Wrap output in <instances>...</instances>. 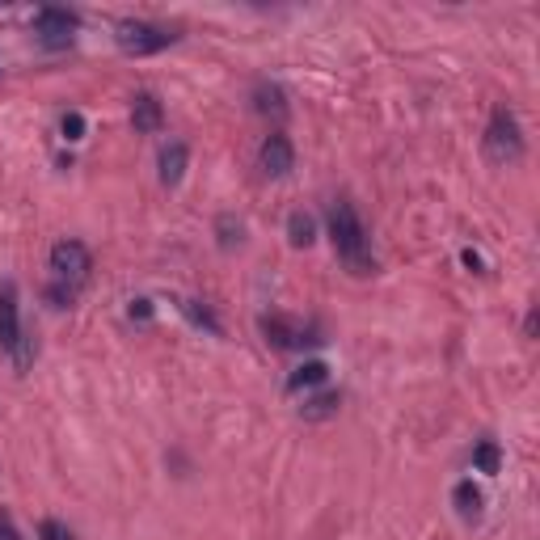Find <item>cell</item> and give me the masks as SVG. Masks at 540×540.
Returning a JSON list of instances; mask_svg holds the SVG:
<instances>
[{"label": "cell", "instance_id": "obj_14", "mask_svg": "<svg viewBox=\"0 0 540 540\" xmlns=\"http://www.w3.org/2000/svg\"><path fill=\"white\" fill-rule=\"evenodd\" d=\"M338 401H342L338 393H321V397H313L304 405V418H330L338 410Z\"/></svg>", "mask_w": 540, "mask_h": 540}, {"label": "cell", "instance_id": "obj_12", "mask_svg": "<svg viewBox=\"0 0 540 540\" xmlns=\"http://www.w3.org/2000/svg\"><path fill=\"white\" fill-rule=\"evenodd\" d=\"M330 380V368H325L321 359H308L304 368L292 372V380H287V393H300V389H313V384H325Z\"/></svg>", "mask_w": 540, "mask_h": 540}, {"label": "cell", "instance_id": "obj_13", "mask_svg": "<svg viewBox=\"0 0 540 540\" xmlns=\"http://www.w3.org/2000/svg\"><path fill=\"white\" fill-rule=\"evenodd\" d=\"M287 241H292L296 249H308L317 241V224H313V216H304V211H292L287 216Z\"/></svg>", "mask_w": 540, "mask_h": 540}, {"label": "cell", "instance_id": "obj_4", "mask_svg": "<svg viewBox=\"0 0 540 540\" xmlns=\"http://www.w3.org/2000/svg\"><path fill=\"white\" fill-rule=\"evenodd\" d=\"M89 270H93V258L81 241H60L51 249V275H55V287H64V292H72V296L81 292Z\"/></svg>", "mask_w": 540, "mask_h": 540}, {"label": "cell", "instance_id": "obj_17", "mask_svg": "<svg viewBox=\"0 0 540 540\" xmlns=\"http://www.w3.org/2000/svg\"><path fill=\"white\" fill-rule=\"evenodd\" d=\"M258 110H262V114H270V110H275V114H283V110H287V106H283V93H279V89H266V85H262V89H258Z\"/></svg>", "mask_w": 540, "mask_h": 540}, {"label": "cell", "instance_id": "obj_19", "mask_svg": "<svg viewBox=\"0 0 540 540\" xmlns=\"http://www.w3.org/2000/svg\"><path fill=\"white\" fill-rule=\"evenodd\" d=\"M64 135H68V140H81V135H85V119H81V114H68V119H64Z\"/></svg>", "mask_w": 540, "mask_h": 540}, {"label": "cell", "instance_id": "obj_6", "mask_svg": "<svg viewBox=\"0 0 540 540\" xmlns=\"http://www.w3.org/2000/svg\"><path fill=\"white\" fill-rule=\"evenodd\" d=\"M34 34L43 38L47 47H68L72 34H76V13H68V9H38Z\"/></svg>", "mask_w": 540, "mask_h": 540}, {"label": "cell", "instance_id": "obj_7", "mask_svg": "<svg viewBox=\"0 0 540 540\" xmlns=\"http://www.w3.org/2000/svg\"><path fill=\"white\" fill-rule=\"evenodd\" d=\"M262 334L270 346H279V351H296L304 342H317V338H308V325H300L292 317H262Z\"/></svg>", "mask_w": 540, "mask_h": 540}, {"label": "cell", "instance_id": "obj_15", "mask_svg": "<svg viewBox=\"0 0 540 540\" xmlns=\"http://www.w3.org/2000/svg\"><path fill=\"white\" fill-rule=\"evenodd\" d=\"M473 460H477L481 473H498V465H503V452H498L494 443H481V448L473 452Z\"/></svg>", "mask_w": 540, "mask_h": 540}, {"label": "cell", "instance_id": "obj_3", "mask_svg": "<svg viewBox=\"0 0 540 540\" xmlns=\"http://www.w3.org/2000/svg\"><path fill=\"white\" fill-rule=\"evenodd\" d=\"M486 157L494 165H515V161H524V131H519V119L507 110V106H498L490 114V127H486Z\"/></svg>", "mask_w": 540, "mask_h": 540}, {"label": "cell", "instance_id": "obj_1", "mask_svg": "<svg viewBox=\"0 0 540 540\" xmlns=\"http://www.w3.org/2000/svg\"><path fill=\"white\" fill-rule=\"evenodd\" d=\"M330 237H334V254L346 262L351 275H372V270H376L372 237H368V228H363L359 211L346 203V199H338L330 207Z\"/></svg>", "mask_w": 540, "mask_h": 540}, {"label": "cell", "instance_id": "obj_2", "mask_svg": "<svg viewBox=\"0 0 540 540\" xmlns=\"http://www.w3.org/2000/svg\"><path fill=\"white\" fill-rule=\"evenodd\" d=\"M114 43H119L123 55H157V51L178 43V30L161 26V22H140V17H127V22L114 26Z\"/></svg>", "mask_w": 540, "mask_h": 540}, {"label": "cell", "instance_id": "obj_21", "mask_svg": "<svg viewBox=\"0 0 540 540\" xmlns=\"http://www.w3.org/2000/svg\"><path fill=\"white\" fill-rule=\"evenodd\" d=\"M220 233H224V237H220V245H224V249L241 245V237H233V216H224V220H220Z\"/></svg>", "mask_w": 540, "mask_h": 540}, {"label": "cell", "instance_id": "obj_10", "mask_svg": "<svg viewBox=\"0 0 540 540\" xmlns=\"http://www.w3.org/2000/svg\"><path fill=\"white\" fill-rule=\"evenodd\" d=\"M186 165H190V148L182 140H173L161 148V182L165 186H178L186 178Z\"/></svg>", "mask_w": 540, "mask_h": 540}, {"label": "cell", "instance_id": "obj_20", "mask_svg": "<svg viewBox=\"0 0 540 540\" xmlns=\"http://www.w3.org/2000/svg\"><path fill=\"white\" fill-rule=\"evenodd\" d=\"M0 540H22V532H17V524H13L9 511H0Z\"/></svg>", "mask_w": 540, "mask_h": 540}, {"label": "cell", "instance_id": "obj_9", "mask_svg": "<svg viewBox=\"0 0 540 540\" xmlns=\"http://www.w3.org/2000/svg\"><path fill=\"white\" fill-rule=\"evenodd\" d=\"M131 123H135V131H140V135H157L161 123H165L161 102L152 98V93H140V98L131 102Z\"/></svg>", "mask_w": 540, "mask_h": 540}, {"label": "cell", "instance_id": "obj_5", "mask_svg": "<svg viewBox=\"0 0 540 540\" xmlns=\"http://www.w3.org/2000/svg\"><path fill=\"white\" fill-rule=\"evenodd\" d=\"M258 165H262L266 178H287V173L296 169V148H292V140H287L283 131L266 135V140H262V152H258Z\"/></svg>", "mask_w": 540, "mask_h": 540}, {"label": "cell", "instance_id": "obj_18", "mask_svg": "<svg viewBox=\"0 0 540 540\" xmlns=\"http://www.w3.org/2000/svg\"><path fill=\"white\" fill-rule=\"evenodd\" d=\"M38 536L43 540H72V532L60 524V519H43V524H38Z\"/></svg>", "mask_w": 540, "mask_h": 540}, {"label": "cell", "instance_id": "obj_11", "mask_svg": "<svg viewBox=\"0 0 540 540\" xmlns=\"http://www.w3.org/2000/svg\"><path fill=\"white\" fill-rule=\"evenodd\" d=\"M452 503H456L460 519H465V524H473V519H481V507H486V494H481V490L473 486V481H456Z\"/></svg>", "mask_w": 540, "mask_h": 540}, {"label": "cell", "instance_id": "obj_8", "mask_svg": "<svg viewBox=\"0 0 540 540\" xmlns=\"http://www.w3.org/2000/svg\"><path fill=\"white\" fill-rule=\"evenodd\" d=\"M22 342V321H17V287H0V351H13Z\"/></svg>", "mask_w": 540, "mask_h": 540}, {"label": "cell", "instance_id": "obj_16", "mask_svg": "<svg viewBox=\"0 0 540 540\" xmlns=\"http://www.w3.org/2000/svg\"><path fill=\"white\" fill-rule=\"evenodd\" d=\"M9 355H13V363H17V372H26L30 363H34V338H30V334H22V342H17Z\"/></svg>", "mask_w": 540, "mask_h": 540}]
</instances>
